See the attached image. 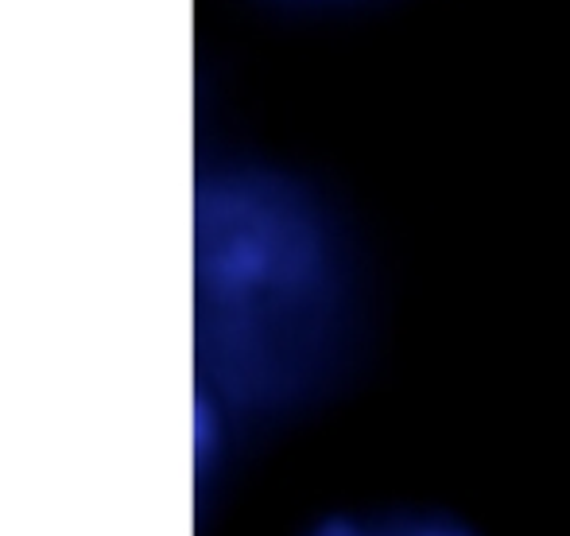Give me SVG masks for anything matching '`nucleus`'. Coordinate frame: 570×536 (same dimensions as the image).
Listing matches in <instances>:
<instances>
[{"instance_id": "1", "label": "nucleus", "mask_w": 570, "mask_h": 536, "mask_svg": "<svg viewBox=\"0 0 570 536\" xmlns=\"http://www.w3.org/2000/svg\"><path fill=\"white\" fill-rule=\"evenodd\" d=\"M342 308L334 230L292 179L226 167L195 203V334L203 401L264 408L303 393Z\"/></svg>"}, {"instance_id": "2", "label": "nucleus", "mask_w": 570, "mask_h": 536, "mask_svg": "<svg viewBox=\"0 0 570 536\" xmlns=\"http://www.w3.org/2000/svg\"><path fill=\"white\" fill-rule=\"evenodd\" d=\"M311 536H465L446 522H420V517H384V522H331Z\"/></svg>"}]
</instances>
